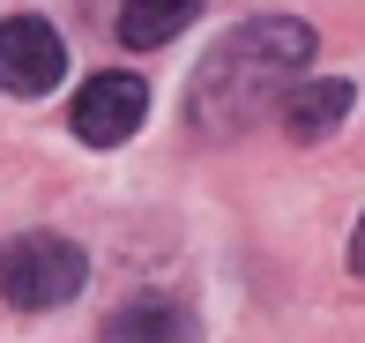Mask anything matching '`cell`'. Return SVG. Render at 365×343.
<instances>
[{"instance_id": "1", "label": "cell", "mask_w": 365, "mask_h": 343, "mask_svg": "<svg viewBox=\"0 0 365 343\" xmlns=\"http://www.w3.org/2000/svg\"><path fill=\"white\" fill-rule=\"evenodd\" d=\"M306 68H313V30L291 23V15H254V23L224 30L209 45V60L194 68V83H187L194 135H209V142L246 135L254 120H269L284 105V90Z\"/></svg>"}, {"instance_id": "5", "label": "cell", "mask_w": 365, "mask_h": 343, "mask_svg": "<svg viewBox=\"0 0 365 343\" xmlns=\"http://www.w3.org/2000/svg\"><path fill=\"white\" fill-rule=\"evenodd\" d=\"M276 112H284L291 142H328L343 120H351V83H343V75H298Z\"/></svg>"}, {"instance_id": "6", "label": "cell", "mask_w": 365, "mask_h": 343, "mask_svg": "<svg viewBox=\"0 0 365 343\" xmlns=\"http://www.w3.org/2000/svg\"><path fill=\"white\" fill-rule=\"evenodd\" d=\"M105 343H194V314L179 299H127L105 314Z\"/></svg>"}, {"instance_id": "4", "label": "cell", "mask_w": 365, "mask_h": 343, "mask_svg": "<svg viewBox=\"0 0 365 343\" xmlns=\"http://www.w3.org/2000/svg\"><path fill=\"white\" fill-rule=\"evenodd\" d=\"M68 75V45L45 15H8L0 23V90L8 97H45Z\"/></svg>"}, {"instance_id": "7", "label": "cell", "mask_w": 365, "mask_h": 343, "mask_svg": "<svg viewBox=\"0 0 365 343\" xmlns=\"http://www.w3.org/2000/svg\"><path fill=\"white\" fill-rule=\"evenodd\" d=\"M194 15H202V0H120V38L149 53V45H172Z\"/></svg>"}, {"instance_id": "2", "label": "cell", "mask_w": 365, "mask_h": 343, "mask_svg": "<svg viewBox=\"0 0 365 343\" xmlns=\"http://www.w3.org/2000/svg\"><path fill=\"white\" fill-rule=\"evenodd\" d=\"M82 276H90V261L60 232H23V239L0 247V299H8L15 314H53V306H68L82 291Z\"/></svg>"}, {"instance_id": "8", "label": "cell", "mask_w": 365, "mask_h": 343, "mask_svg": "<svg viewBox=\"0 0 365 343\" xmlns=\"http://www.w3.org/2000/svg\"><path fill=\"white\" fill-rule=\"evenodd\" d=\"M351 269H358V284H365V217H358V232H351Z\"/></svg>"}, {"instance_id": "3", "label": "cell", "mask_w": 365, "mask_h": 343, "mask_svg": "<svg viewBox=\"0 0 365 343\" xmlns=\"http://www.w3.org/2000/svg\"><path fill=\"white\" fill-rule=\"evenodd\" d=\"M142 112H149V83H142V75L105 68V75H90V83L75 90L68 127H75L82 142H90V150H120V142L142 127Z\"/></svg>"}]
</instances>
